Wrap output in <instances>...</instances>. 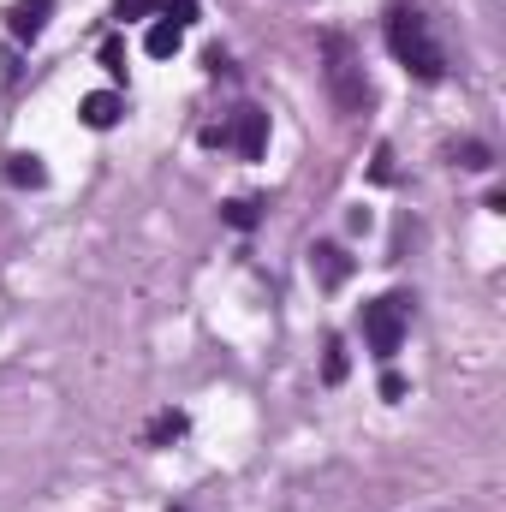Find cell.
Segmentation results:
<instances>
[{"label": "cell", "mask_w": 506, "mask_h": 512, "mask_svg": "<svg viewBox=\"0 0 506 512\" xmlns=\"http://www.w3.org/2000/svg\"><path fill=\"white\" fill-rule=\"evenodd\" d=\"M179 42H185V30H179V24H167V18H161V24H149V36H143V48H149L155 60H173V54H179Z\"/></svg>", "instance_id": "9"}, {"label": "cell", "mask_w": 506, "mask_h": 512, "mask_svg": "<svg viewBox=\"0 0 506 512\" xmlns=\"http://www.w3.org/2000/svg\"><path fill=\"white\" fill-rule=\"evenodd\" d=\"M387 48H393V60H399L417 84H441V78H447V48L435 42L429 18H423L417 6H393V12H387Z\"/></svg>", "instance_id": "1"}, {"label": "cell", "mask_w": 506, "mask_h": 512, "mask_svg": "<svg viewBox=\"0 0 506 512\" xmlns=\"http://www.w3.org/2000/svg\"><path fill=\"white\" fill-rule=\"evenodd\" d=\"M221 143H233L245 161H256V155L268 149V114H262V108H239L233 126H221Z\"/></svg>", "instance_id": "4"}, {"label": "cell", "mask_w": 506, "mask_h": 512, "mask_svg": "<svg viewBox=\"0 0 506 512\" xmlns=\"http://www.w3.org/2000/svg\"><path fill=\"white\" fill-rule=\"evenodd\" d=\"M120 114H126V102H120L114 90H90V96L78 102V120H84L90 131H114L120 126Z\"/></svg>", "instance_id": "6"}, {"label": "cell", "mask_w": 506, "mask_h": 512, "mask_svg": "<svg viewBox=\"0 0 506 512\" xmlns=\"http://www.w3.org/2000/svg\"><path fill=\"white\" fill-rule=\"evenodd\" d=\"M322 54H328L322 78H328V96H334V108H340V114H364V108L376 102V90H370V78H364V66H358L352 42H346L340 30H322Z\"/></svg>", "instance_id": "2"}, {"label": "cell", "mask_w": 506, "mask_h": 512, "mask_svg": "<svg viewBox=\"0 0 506 512\" xmlns=\"http://www.w3.org/2000/svg\"><path fill=\"white\" fill-rule=\"evenodd\" d=\"M185 435V411H161L155 423H149V447H167V441H179Z\"/></svg>", "instance_id": "11"}, {"label": "cell", "mask_w": 506, "mask_h": 512, "mask_svg": "<svg viewBox=\"0 0 506 512\" xmlns=\"http://www.w3.org/2000/svg\"><path fill=\"white\" fill-rule=\"evenodd\" d=\"M6 185H18V191H42L48 185V167H42V155H30V149H18V155H6Z\"/></svg>", "instance_id": "7"}, {"label": "cell", "mask_w": 506, "mask_h": 512, "mask_svg": "<svg viewBox=\"0 0 506 512\" xmlns=\"http://www.w3.org/2000/svg\"><path fill=\"white\" fill-rule=\"evenodd\" d=\"M102 66H108V78H126V42L120 36L102 42Z\"/></svg>", "instance_id": "12"}, {"label": "cell", "mask_w": 506, "mask_h": 512, "mask_svg": "<svg viewBox=\"0 0 506 512\" xmlns=\"http://www.w3.org/2000/svg\"><path fill=\"white\" fill-rule=\"evenodd\" d=\"M149 12H161V0H114V18L131 24V18H149Z\"/></svg>", "instance_id": "14"}, {"label": "cell", "mask_w": 506, "mask_h": 512, "mask_svg": "<svg viewBox=\"0 0 506 512\" xmlns=\"http://www.w3.org/2000/svg\"><path fill=\"white\" fill-rule=\"evenodd\" d=\"M381 399H387V405H399V399H405V376H393V370H387V376H381Z\"/></svg>", "instance_id": "17"}, {"label": "cell", "mask_w": 506, "mask_h": 512, "mask_svg": "<svg viewBox=\"0 0 506 512\" xmlns=\"http://www.w3.org/2000/svg\"><path fill=\"white\" fill-rule=\"evenodd\" d=\"M221 221H227V227H239V233H251L256 221H262V197H233V203L221 209Z\"/></svg>", "instance_id": "10"}, {"label": "cell", "mask_w": 506, "mask_h": 512, "mask_svg": "<svg viewBox=\"0 0 506 512\" xmlns=\"http://www.w3.org/2000/svg\"><path fill=\"white\" fill-rule=\"evenodd\" d=\"M310 274H316L322 292H340V286L352 280V256L340 251V245H316V251H310Z\"/></svg>", "instance_id": "5"}, {"label": "cell", "mask_w": 506, "mask_h": 512, "mask_svg": "<svg viewBox=\"0 0 506 512\" xmlns=\"http://www.w3.org/2000/svg\"><path fill=\"white\" fill-rule=\"evenodd\" d=\"M322 382H346V346L328 340V358H322Z\"/></svg>", "instance_id": "13"}, {"label": "cell", "mask_w": 506, "mask_h": 512, "mask_svg": "<svg viewBox=\"0 0 506 512\" xmlns=\"http://www.w3.org/2000/svg\"><path fill=\"white\" fill-rule=\"evenodd\" d=\"M161 12H167V24H197V0H161Z\"/></svg>", "instance_id": "15"}, {"label": "cell", "mask_w": 506, "mask_h": 512, "mask_svg": "<svg viewBox=\"0 0 506 512\" xmlns=\"http://www.w3.org/2000/svg\"><path fill=\"white\" fill-rule=\"evenodd\" d=\"M376 179H381V185L393 179V155H387V149H376Z\"/></svg>", "instance_id": "18"}, {"label": "cell", "mask_w": 506, "mask_h": 512, "mask_svg": "<svg viewBox=\"0 0 506 512\" xmlns=\"http://www.w3.org/2000/svg\"><path fill=\"white\" fill-rule=\"evenodd\" d=\"M405 322H411V298H405V292H387V298H376V304H364V340H370V352H376L381 364L399 358Z\"/></svg>", "instance_id": "3"}, {"label": "cell", "mask_w": 506, "mask_h": 512, "mask_svg": "<svg viewBox=\"0 0 506 512\" xmlns=\"http://www.w3.org/2000/svg\"><path fill=\"white\" fill-rule=\"evenodd\" d=\"M459 167H477V173H483V167H495V161H489L483 143H459Z\"/></svg>", "instance_id": "16"}, {"label": "cell", "mask_w": 506, "mask_h": 512, "mask_svg": "<svg viewBox=\"0 0 506 512\" xmlns=\"http://www.w3.org/2000/svg\"><path fill=\"white\" fill-rule=\"evenodd\" d=\"M48 12H54V0H18L6 24H12V36H18V42H36V36L48 30Z\"/></svg>", "instance_id": "8"}]
</instances>
